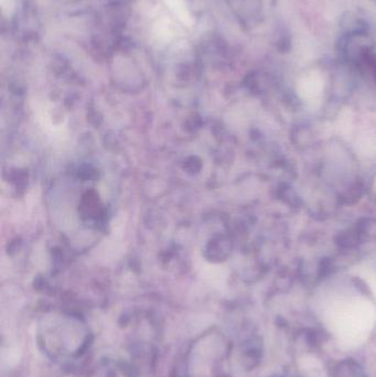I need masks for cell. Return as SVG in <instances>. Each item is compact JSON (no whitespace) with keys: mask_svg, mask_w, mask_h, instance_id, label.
Listing matches in <instances>:
<instances>
[{"mask_svg":"<svg viewBox=\"0 0 376 377\" xmlns=\"http://www.w3.org/2000/svg\"><path fill=\"white\" fill-rule=\"evenodd\" d=\"M334 377H366L362 369L352 360L341 362L334 369Z\"/></svg>","mask_w":376,"mask_h":377,"instance_id":"obj_1","label":"cell"},{"mask_svg":"<svg viewBox=\"0 0 376 377\" xmlns=\"http://www.w3.org/2000/svg\"><path fill=\"white\" fill-rule=\"evenodd\" d=\"M101 377H133L129 369L123 367H106L103 369Z\"/></svg>","mask_w":376,"mask_h":377,"instance_id":"obj_2","label":"cell"}]
</instances>
